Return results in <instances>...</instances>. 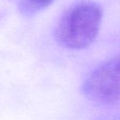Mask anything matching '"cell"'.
I'll use <instances>...</instances> for the list:
<instances>
[{
	"label": "cell",
	"mask_w": 120,
	"mask_h": 120,
	"mask_svg": "<svg viewBox=\"0 0 120 120\" xmlns=\"http://www.w3.org/2000/svg\"><path fill=\"white\" fill-rule=\"evenodd\" d=\"M102 20V10L96 3L83 1L70 8L59 20L56 41L70 50H82L96 39Z\"/></svg>",
	"instance_id": "1"
},
{
	"label": "cell",
	"mask_w": 120,
	"mask_h": 120,
	"mask_svg": "<svg viewBox=\"0 0 120 120\" xmlns=\"http://www.w3.org/2000/svg\"><path fill=\"white\" fill-rule=\"evenodd\" d=\"M82 92L90 100L100 104L120 100V54L94 69L84 81Z\"/></svg>",
	"instance_id": "2"
},
{
	"label": "cell",
	"mask_w": 120,
	"mask_h": 120,
	"mask_svg": "<svg viewBox=\"0 0 120 120\" xmlns=\"http://www.w3.org/2000/svg\"><path fill=\"white\" fill-rule=\"evenodd\" d=\"M55 0H19V9L23 15L30 17L50 6Z\"/></svg>",
	"instance_id": "3"
}]
</instances>
